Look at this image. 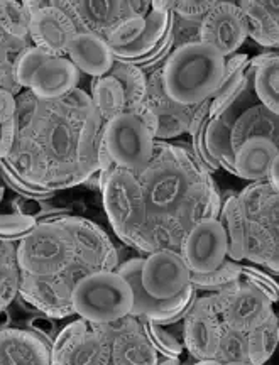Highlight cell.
Instances as JSON below:
<instances>
[{
    "label": "cell",
    "instance_id": "5bb4252c",
    "mask_svg": "<svg viewBox=\"0 0 279 365\" xmlns=\"http://www.w3.org/2000/svg\"><path fill=\"white\" fill-rule=\"evenodd\" d=\"M108 341L111 364L116 365H154L158 364V352L144 335L137 317L127 314L117 322L100 323Z\"/></svg>",
    "mask_w": 279,
    "mask_h": 365
},
{
    "label": "cell",
    "instance_id": "6da1fadb",
    "mask_svg": "<svg viewBox=\"0 0 279 365\" xmlns=\"http://www.w3.org/2000/svg\"><path fill=\"white\" fill-rule=\"evenodd\" d=\"M16 140L0 173L27 198H44L97 175L103 120L83 90L41 100L29 90L16 97Z\"/></svg>",
    "mask_w": 279,
    "mask_h": 365
},
{
    "label": "cell",
    "instance_id": "9c48e42d",
    "mask_svg": "<svg viewBox=\"0 0 279 365\" xmlns=\"http://www.w3.org/2000/svg\"><path fill=\"white\" fill-rule=\"evenodd\" d=\"M103 140L116 166L139 176L154 156L156 137L131 113L103 122Z\"/></svg>",
    "mask_w": 279,
    "mask_h": 365
},
{
    "label": "cell",
    "instance_id": "60d3db41",
    "mask_svg": "<svg viewBox=\"0 0 279 365\" xmlns=\"http://www.w3.org/2000/svg\"><path fill=\"white\" fill-rule=\"evenodd\" d=\"M126 113H131V115H134L137 120H139L141 124H143L146 129L151 132V134L156 137L158 117H156V112H154V108L151 107V103L148 102V98H146V102L129 108V110H127Z\"/></svg>",
    "mask_w": 279,
    "mask_h": 365
},
{
    "label": "cell",
    "instance_id": "f1b7e54d",
    "mask_svg": "<svg viewBox=\"0 0 279 365\" xmlns=\"http://www.w3.org/2000/svg\"><path fill=\"white\" fill-rule=\"evenodd\" d=\"M29 41L12 38L0 27V90L9 91L14 97L22 91L16 80V59L27 48H31Z\"/></svg>",
    "mask_w": 279,
    "mask_h": 365
},
{
    "label": "cell",
    "instance_id": "ee69618b",
    "mask_svg": "<svg viewBox=\"0 0 279 365\" xmlns=\"http://www.w3.org/2000/svg\"><path fill=\"white\" fill-rule=\"evenodd\" d=\"M266 180H268L269 185H271L273 188L278 191V188H279V158L271 164V168H269Z\"/></svg>",
    "mask_w": 279,
    "mask_h": 365
},
{
    "label": "cell",
    "instance_id": "52a82bcc",
    "mask_svg": "<svg viewBox=\"0 0 279 365\" xmlns=\"http://www.w3.org/2000/svg\"><path fill=\"white\" fill-rule=\"evenodd\" d=\"M102 196L108 222L118 239L144 252L143 234L148 223V207L137 176L116 166L107 178Z\"/></svg>",
    "mask_w": 279,
    "mask_h": 365
},
{
    "label": "cell",
    "instance_id": "7bdbcfd3",
    "mask_svg": "<svg viewBox=\"0 0 279 365\" xmlns=\"http://www.w3.org/2000/svg\"><path fill=\"white\" fill-rule=\"evenodd\" d=\"M16 113V97L6 90H0V124L7 122Z\"/></svg>",
    "mask_w": 279,
    "mask_h": 365
},
{
    "label": "cell",
    "instance_id": "484cf974",
    "mask_svg": "<svg viewBox=\"0 0 279 365\" xmlns=\"http://www.w3.org/2000/svg\"><path fill=\"white\" fill-rule=\"evenodd\" d=\"M222 223L227 237V257L232 261L240 262L245 257L247 237H245V220L242 213L239 195H230L220 208Z\"/></svg>",
    "mask_w": 279,
    "mask_h": 365
},
{
    "label": "cell",
    "instance_id": "1f68e13d",
    "mask_svg": "<svg viewBox=\"0 0 279 365\" xmlns=\"http://www.w3.org/2000/svg\"><path fill=\"white\" fill-rule=\"evenodd\" d=\"M254 76V91L260 105L269 112L279 113V59L274 56L266 63L255 68Z\"/></svg>",
    "mask_w": 279,
    "mask_h": 365
},
{
    "label": "cell",
    "instance_id": "8fae6325",
    "mask_svg": "<svg viewBox=\"0 0 279 365\" xmlns=\"http://www.w3.org/2000/svg\"><path fill=\"white\" fill-rule=\"evenodd\" d=\"M31 14L29 39L36 48L51 56L65 58L71 39L78 34L75 24L59 2H22Z\"/></svg>",
    "mask_w": 279,
    "mask_h": 365
},
{
    "label": "cell",
    "instance_id": "d6a6232c",
    "mask_svg": "<svg viewBox=\"0 0 279 365\" xmlns=\"http://www.w3.org/2000/svg\"><path fill=\"white\" fill-rule=\"evenodd\" d=\"M213 359L217 360L218 365H250L247 333L222 323L220 336H218Z\"/></svg>",
    "mask_w": 279,
    "mask_h": 365
},
{
    "label": "cell",
    "instance_id": "ac0fdd59",
    "mask_svg": "<svg viewBox=\"0 0 279 365\" xmlns=\"http://www.w3.org/2000/svg\"><path fill=\"white\" fill-rule=\"evenodd\" d=\"M78 33L107 39L116 27L129 19L127 2H59Z\"/></svg>",
    "mask_w": 279,
    "mask_h": 365
},
{
    "label": "cell",
    "instance_id": "bcb514c9",
    "mask_svg": "<svg viewBox=\"0 0 279 365\" xmlns=\"http://www.w3.org/2000/svg\"><path fill=\"white\" fill-rule=\"evenodd\" d=\"M4 193H6V190H4V186L0 185V202H2V200H4Z\"/></svg>",
    "mask_w": 279,
    "mask_h": 365
},
{
    "label": "cell",
    "instance_id": "b9f144b4",
    "mask_svg": "<svg viewBox=\"0 0 279 365\" xmlns=\"http://www.w3.org/2000/svg\"><path fill=\"white\" fill-rule=\"evenodd\" d=\"M14 140H16V120L12 117L4 124H0V159H6L9 156Z\"/></svg>",
    "mask_w": 279,
    "mask_h": 365
},
{
    "label": "cell",
    "instance_id": "d6986e66",
    "mask_svg": "<svg viewBox=\"0 0 279 365\" xmlns=\"http://www.w3.org/2000/svg\"><path fill=\"white\" fill-rule=\"evenodd\" d=\"M148 102L154 108L158 117V132L156 139H171L185 132H188L191 117L196 107L188 105H180L175 100L168 97L166 90L163 85L161 70L154 71L148 80Z\"/></svg>",
    "mask_w": 279,
    "mask_h": 365
},
{
    "label": "cell",
    "instance_id": "603a6c76",
    "mask_svg": "<svg viewBox=\"0 0 279 365\" xmlns=\"http://www.w3.org/2000/svg\"><path fill=\"white\" fill-rule=\"evenodd\" d=\"M247 24V36L263 48H278L279 22L278 2L271 0H245L237 2Z\"/></svg>",
    "mask_w": 279,
    "mask_h": 365
},
{
    "label": "cell",
    "instance_id": "e0dca14e",
    "mask_svg": "<svg viewBox=\"0 0 279 365\" xmlns=\"http://www.w3.org/2000/svg\"><path fill=\"white\" fill-rule=\"evenodd\" d=\"M273 301L259 287L250 282L240 281L237 289L227 296L223 303L220 319L223 325L249 333L264 323L274 313Z\"/></svg>",
    "mask_w": 279,
    "mask_h": 365
},
{
    "label": "cell",
    "instance_id": "ab89813d",
    "mask_svg": "<svg viewBox=\"0 0 279 365\" xmlns=\"http://www.w3.org/2000/svg\"><path fill=\"white\" fill-rule=\"evenodd\" d=\"M215 2H169V9L176 17L188 21H201Z\"/></svg>",
    "mask_w": 279,
    "mask_h": 365
},
{
    "label": "cell",
    "instance_id": "e575fe53",
    "mask_svg": "<svg viewBox=\"0 0 279 365\" xmlns=\"http://www.w3.org/2000/svg\"><path fill=\"white\" fill-rule=\"evenodd\" d=\"M31 14L22 2H0V27L17 39H29Z\"/></svg>",
    "mask_w": 279,
    "mask_h": 365
},
{
    "label": "cell",
    "instance_id": "7402d4cb",
    "mask_svg": "<svg viewBox=\"0 0 279 365\" xmlns=\"http://www.w3.org/2000/svg\"><path fill=\"white\" fill-rule=\"evenodd\" d=\"M279 158L278 144L268 137H250L232 154L235 175L247 181L266 180L269 168Z\"/></svg>",
    "mask_w": 279,
    "mask_h": 365
},
{
    "label": "cell",
    "instance_id": "44dd1931",
    "mask_svg": "<svg viewBox=\"0 0 279 365\" xmlns=\"http://www.w3.org/2000/svg\"><path fill=\"white\" fill-rule=\"evenodd\" d=\"M68 59L76 66V70L91 78L108 75L112 70L113 56L107 41L95 34L78 33L68 46Z\"/></svg>",
    "mask_w": 279,
    "mask_h": 365
},
{
    "label": "cell",
    "instance_id": "8d00e7d4",
    "mask_svg": "<svg viewBox=\"0 0 279 365\" xmlns=\"http://www.w3.org/2000/svg\"><path fill=\"white\" fill-rule=\"evenodd\" d=\"M88 328V322H85L83 318L75 319V322L68 323V327L63 328L58 333V336L54 339L51 345V364L53 365H61L63 359L66 357V354L78 344V340L83 336V333Z\"/></svg>",
    "mask_w": 279,
    "mask_h": 365
},
{
    "label": "cell",
    "instance_id": "d4e9b609",
    "mask_svg": "<svg viewBox=\"0 0 279 365\" xmlns=\"http://www.w3.org/2000/svg\"><path fill=\"white\" fill-rule=\"evenodd\" d=\"M107 365L111 364V350L105 333L97 323H88V328L83 336L78 340L66 357L63 359L61 365Z\"/></svg>",
    "mask_w": 279,
    "mask_h": 365
},
{
    "label": "cell",
    "instance_id": "4316f807",
    "mask_svg": "<svg viewBox=\"0 0 279 365\" xmlns=\"http://www.w3.org/2000/svg\"><path fill=\"white\" fill-rule=\"evenodd\" d=\"M91 88V102L97 108L103 122L112 120L113 117L121 115L126 112V97L118 81L111 75L98 76L90 83Z\"/></svg>",
    "mask_w": 279,
    "mask_h": 365
},
{
    "label": "cell",
    "instance_id": "30bf717a",
    "mask_svg": "<svg viewBox=\"0 0 279 365\" xmlns=\"http://www.w3.org/2000/svg\"><path fill=\"white\" fill-rule=\"evenodd\" d=\"M141 266H143V259H129V261L118 264L116 269L123 279L129 282L132 289V296H134L131 309L132 317L148 318L163 327L180 322L196 299L195 287L188 284L176 296L168 299L153 298L146 293L143 282H141Z\"/></svg>",
    "mask_w": 279,
    "mask_h": 365
},
{
    "label": "cell",
    "instance_id": "8992f818",
    "mask_svg": "<svg viewBox=\"0 0 279 365\" xmlns=\"http://www.w3.org/2000/svg\"><path fill=\"white\" fill-rule=\"evenodd\" d=\"M134 296L117 271H93L71 291L73 312L88 323H112L131 314Z\"/></svg>",
    "mask_w": 279,
    "mask_h": 365
},
{
    "label": "cell",
    "instance_id": "277c9868",
    "mask_svg": "<svg viewBox=\"0 0 279 365\" xmlns=\"http://www.w3.org/2000/svg\"><path fill=\"white\" fill-rule=\"evenodd\" d=\"M169 154L153 156L137 176L143 188L148 218H171L181 208L193 186L201 180V168L185 150L166 144Z\"/></svg>",
    "mask_w": 279,
    "mask_h": 365
},
{
    "label": "cell",
    "instance_id": "f35d334b",
    "mask_svg": "<svg viewBox=\"0 0 279 365\" xmlns=\"http://www.w3.org/2000/svg\"><path fill=\"white\" fill-rule=\"evenodd\" d=\"M240 274L244 276V279L247 282H250V284L259 287L264 294H268L273 303H278L279 287L274 277H271L264 271H260V269L255 266H240Z\"/></svg>",
    "mask_w": 279,
    "mask_h": 365
},
{
    "label": "cell",
    "instance_id": "cb8c5ba5",
    "mask_svg": "<svg viewBox=\"0 0 279 365\" xmlns=\"http://www.w3.org/2000/svg\"><path fill=\"white\" fill-rule=\"evenodd\" d=\"M278 113L269 112L264 105L247 108L228 129V149L230 154L250 137H268L278 144Z\"/></svg>",
    "mask_w": 279,
    "mask_h": 365
},
{
    "label": "cell",
    "instance_id": "d590c367",
    "mask_svg": "<svg viewBox=\"0 0 279 365\" xmlns=\"http://www.w3.org/2000/svg\"><path fill=\"white\" fill-rule=\"evenodd\" d=\"M143 327L144 335L148 336L149 344L154 346V350L159 355H169V357H180L183 352L181 341L178 340V336L173 335L171 331L164 330L163 325H159L156 322H151L148 318L137 317Z\"/></svg>",
    "mask_w": 279,
    "mask_h": 365
},
{
    "label": "cell",
    "instance_id": "ba28073f",
    "mask_svg": "<svg viewBox=\"0 0 279 365\" xmlns=\"http://www.w3.org/2000/svg\"><path fill=\"white\" fill-rule=\"evenodd\" d=\"M16 80L41 100H58L78 88L80 71L68 58L31 46L16 59Z\"/></svg>",
    "mask_w": 279,
    "mask_h": 365
},
{
    "label": "cell",
    "instance_id": "f546056e",
    "mask_svg": "<svg viewBox=\"0 0 279 365\" xmlns=\"http://www.w3.org/2000/svg\"><path fill=\"white\" fill-rule=\"evenodd\" d=\"M240 266L242 264L225 257L217 269L210 272H191L190 284L196 291H208V293H220L225 289H234L240 284Z\"/></svg>",
    "mask_w": 279,
    "mask_h": 365
},
{
    "label": "cell",
    "instance_id": "83f0119b",
    "mask_svg": "<svg viewBox=\"0 0 279 365\" xmlns=\"http://www.w3.org/2000/svg\"><path fill=\"white\" fill-rule=\"evenodd\" d=\"M108 75L113 76L122 86L123 97H126V112L136 105L146 102V98H148V78H146L143 68L132 61L116 58Z\"/></svg>",
    "mask_w": 279,
    "mask_h": 365
},
{
    "label": "cell",
    "instance_id": "ffe728a7",
    "mask_svg": "<svg viewBox=\"0 0 279 365\" xmlns=\"http://www.w3.org/2000/svg\"><path fill=\"white\" fill-rule=\"evenodd\" d=\"M51 364V341L34 330L0 328V365Z\"/></svg>",
    "mask_w": 279,
    "mask_h": 365
},
{
    "label": "cell",
    "instance_id": "5b68a950",
    "mask_svg": "<svg viewBox=\"0 0 279 365\" xmlns=\"http://www.w3.org/2000/svg\"><path fill=\"white\" fill-rule=\"evenodd\" d=\"M245 220L247 261L278 274V191L264 180L239 195Z\"/></svg>",
    "mask_w": 279,
    "mask_h": 365
},
{
    "label": "cell",
    "instance_id": "f6af8a7d",
    "mask_svg": "<svg viewBox=\"0 0 279 365\" xmlns=\"http://www.w3.org/2000/svg\"><path fill=\"white\" fill-rule=\"evenodd\" d=\"M158 364L176 365V364H180V357H169V355H159L158 354Z\"/></svg>",
    "mask_w": 279,
    "mask_h": 365
},
{
    "label": "cell",
    "instance_id": "9a60e30c",
    "mask_svg": "<svg viewBox=\"0 0 279 365\" xmlns=\"http://www.w3.org/2000/svg\"><path fill=\"white\" fill-rule=\"evenodd\" d=\"M190 269L175 250H154L143 259L141 282L153 298L168 299L190 284Z\"/></svg>",
    "mask_w": 279,
    "mask_h": 365
},
{
    "label": "cell",
    "instance_id": "3957f363",
    "mask_svg": "<svg viewBox=\"0 0 279 365\" xmlns=\"http://www.w3.org/2000/svg\"><path fill=\"white\" fill-rule=\"evenodd\" d=\"M223 59L220 53L203 43L183 44L173 49L161 68L168 97L188 107L203 103L220 85Z\"/></svg>",
    "mask_w": 279,
    "mask_h": 365
},
{
    "label": "cell",
    "instance_id": "2e32d148",
    "mask_svg": "<svg viewBox=\"0 0 279 365\" xmlns=\"http://www.w3.org/2000/svg\"><path fill=\"white\" fill-rule=\"evenodd\" d=\"M222 319L207 296L195 299L183 317V340L190 355L196 360L212 359L217 350Z\"/></svg>",
    "mask_w": 279,
    "mask_h": 365
},
{
    "label": "cell",
    "instance_id": "836d02e7",
    "mask_svg": "<svg viewBox=\"0 0 279 365\" xmlns=\"http://www.w3.org/2000/svg\"><path fill=\"white\" fill-rule=\"evenodd\" d=\"M250 71L240 70L234 75H222L220 85L213 91L210 97V118H217L225 113L228 108L234 105L242 91H245L247 83H249Z\"/></svg>",
    "mask_w": 279,
    "mask_h": 365
},
{
    "label": "cell",
    "instance_id": "4fadbf2b",
    "mask_svg": "<svg viewBox=\"0 0 279 365\" xmlns=\"http://www.w3.org/2000/svg\"><path fill=\"white\" fill-rule=\"evenodd\" d=\"M247 39V24L237 2H215L198 27V43L232 56Z\"/></svg>",
    "mask_w": 279,
    "mask_h": 365
},
{
    "label": "cell",
    "instance_id": "7a4b0ae2",
    "mask_svg": "<svg viewBox=\"0 0 279 365\" xmlns=\"http://www.w3.org/2000/svg\"><path fill=\"white\" fill-rule=\"evenodd\" d=\"M117 250L108 235L81 217L38 222L17 244L19 294L48 318L75 314L71 291L93 271H116Z\"/></svg>",
    "mask_w": 279,
    "mask_h": 365
},
{
    "label": "cell",
    "instance_id": "7c38bea8",
    "mask_svg": "<svg viewBox=\"0 0 279 365\" xmlns=\"http://www.w3.org/2000/svg\"><path fill=\"white\" fill-rule=\"evenodd\" d=\"M181 257L190 272H210L227 257V237L218 218H201L186 232Z\"/></svg>",
    "mask_w": 279,
    "mask_h": 365
},
{
    "label": "cell",
    "instance_id": "4dcf8cb0",
    "mask_svg": "<svg viewBox=\"0 0 279 365\" xmlns=\"http://www.w3.org/2000/svg\"><path fill=\"white\" fill-rule=\"evenodd\" d=\"M279 340V319L273 313L266 322L260 323L254 330L247 333V346H249L250 365H263L273 357Z\"/></svg>",
    "mask_w": 279,
    "mask_h": 365
},
{
    "label": "cell",
    "instance_id": "74e56055",
    "mask_svg": "<svg viewBox=\"0 0 279 365\" xmlns=\"http://www.w3.org/2000/svg\"><path fill=\"white\" fill-rule=\"evenodd\" d=\"M38 225V218L24 213H0V239L2 240H21L33 232Z\"/></svg>",
    "mask_w": 279,
    "mask_h": 365
}]
</instances>
